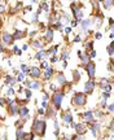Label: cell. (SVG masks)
<instances>
[{
    "label": "cell",
    "mask_w": 114,
    "mask_h": 140,
    "mask_svg": "<svg viewBox=\"0 0 114 140\" xmlns=\"http://www.w3.org/2000/svg\"><path fill=\"white\" fill-rule=\"evenodd\" d=\"M23 136H25L23 131L21 129H18V130H17V140H23Z\"/></svg>",
    "instance_id": "44dd1931"
},
{
    "label": "cell",
    "mask_w": 114,
    "mask_h": 140,
    "mask_svg": "<svg viewBox=\"0 0 114 140\" xmlns=\"http://www.w3.org/2000/svg\"><path fill=\"white\" fill-rule=\"evenodd\" d=\"M18 113H20V115H21V118H23V119H27L29 118V109L26 108V106H21Z\"/></svg>",
    "instance_id": "ba28073f"
},
{
    "label": "cell",
    "mask_w": 114,
    "mask_h": 140,
    "mask_svg": "<svg viewBox=\"0 0 114 140\" xmlns=\"http://www.w3.org/2000/svg\"><path fill=\"white\" fill-rule=\"evenodd\" d=\"M45 122L43 119H35L34 123H33V131L34 134H36V135L39 136H44L45 134Z\"/></svg>",
    "instance_id": "6da1fadb"
},
{
    "label": "cell",
    "mask_w": 114,
    "mask_h": 140,
    "mask_svg": "<svg viewBox=\"0 0 114 140\" xmlns=\"http://www.w3.org/2000/svg\"><path fill=\"white\" fill-rule=\"evenodd\" d=\"M21 70H22V73H23V74L29 73V69H27V66H26V65H22V66H21Z\"/></svg>",
    "instance_id": "83f0119b"
},
{
    "label": "cell",
    "mask_w": 114,
    "mask_h": 140,
    "mask_svg": "<svg viewBox=\"0 0 114 140\" xmlns=\"http://www.w3.org/2000/svg\"><path fill=\"white\" fill-rule=\"evenodd\" d=\"M108 52H109L110 56H113V44H110V46L108 47Z\"/></svg>",
    "instance_id": "f546056e"
},
{
    "label": "cell",
    "mask_w": 114,
    "mask_h": 140,
    "mask_svg": "<svg viewBox=\"0 0 114 140\" xmlns=\"http://www.w3.org/2000/svg\"><path fill=\"white\" fill-rule=\"evenodd\" d=\"M96 38H97V39H101V34H100V32H97V34H96Z\"/></svg>",
    "instance_id": "f35d334b"
},
{
    "label": "cell",
    "mask_w": 114,
    "mask_h": 140,
    "mask_svg": "<svg viewBox=\"0 0 114 140\" xmlns=\"http://www.w3.org/2000/svg\"><path fill=\"white\" fill-rule=\"evenodd\" d=\"M13 93H14L13 88H9V90H8V95H9V96H10V95H13Z\"/></svg>",
    "instance_id": "836d02e7"
},
{
    "label": "cell",
    "mask_w": 114,
    "mask_h": 140,
    "mask_svg": "<svg viewBox=\"0 0 114 140\" xmlns=\"http://www.w3.org/2000/svg\"><path fill=\"white\" fill-rule=\"evenodd\" d=\"M62 100H64V93L62 92H56V93H53V104H55V106H56V109L61 108Z\"/></svg>",
    "instance_id": "3957f363"
},
{
    "label": "cell",
    "mask_w": 114,
    "mask_h": 140,
    "mask_svg": "<svg viewBox=\"0 0 114 140\" xmlns=\"http://www.w3.org/2000/svg\"><path fill=\"white\" fill-rule=\"evenodd\" d=\"M79 40H80V38H79V36H77V38L74 39V41H79Z\"/></svg>",
    "instance_id": "b9f144b4"
},
{
    "label": "cell",
    "mask_w": 114,
    "mask_h": 140,
    "mask_svg": "<svg viewBox=\"0 0 114 140\" xmlns=\"http://www.w3.org/2000/svg\"><path fill=\"white\" fill-rule=\"evenodd\" d=\"M4 10V5H0V12H3Z\"/></svg>",
    "instance_id": "7bdbcfd3"
},
{
    "label": "cell",
    "mask_w": 114,
    "mask_h": 140,
    "mask_svg": "<svg viewBox=\"0 0 114 140\" xmlns=\"http://www.w3.org/2000/svg\"><path fill=\"white\" fill-rule=\"evenodd\" d=\"M89 25H91V21H89V20H84V21H82V29H83L84 31L88 30Z\"/></svg>",
    "instance_id": "4fadbf2b"
},
{
    "label": "cell",
    "mask_w": 114,
    "mask_h": 140,
    "mask_svg": "<svg viewBox=\"0 0 114 140\" xmlns=\"http://www.w3.org/2000/svg\"><path fill=\"white\" fill-rule=\"evenodd\" d=\"M93 87H95V82H93V80L87 82L86 84H84V92H86V93H91L93 91Z\"/></svg>",
    "instance_id": "8992f818"
},
{
    "label": "cell",
    "mask_w": 114,
    "mask_h": 140,
    "mask_svg": "<svg viewBox=\"0 0 114 140\" xmlns=\"http://www.w3.org/2000/svg\"><path fill=\"white\" fill-rule=\"evenodd\" d=\"M40 67H42V69H48V62L43 61L42 64H40Z\"/></svg>",
    "instance_id": "4316f807"
},
{
    "label": "cell",
    "mask_w": 114,
    "mask_h": 140,
    "mask_svg": "<svg viewBox=\"0 0 114 140\" xmlns=\"http://www.w3.org/2000/svg\"><path fill=\"white\" fill-rule=\"evenodd\" d=\"M57 80H58V83H60V84H65V83H66L65 75H64V74H61V73L57 75Z\"/></svg>",
    "instance_id": "5bb4252c"
},
{
    "label": "cell",
    "mask_w": 114,
    "mask_h": 140,
    "mask_svg": "<svg viewBox=\"0 0 114 140\" xmlns=\"http://www.w3.org/2000/svg\"><path fill=\"white\" fill-rule=\"evenodd\" d=\"M86 69H87V71H88V74H89V78L91 79H93L95 78V64H92V62H88L87 64V66H86Z\"/></svg>",
    "instance_id": "277c9868"
},
{
    "label": "cell",
    "mask_w": 114,
    "mask_h": 140,
    "mask_svg": "<svg viewBox=\"0 0 114 140\" xmlns=\"http://www.w3.org/2000/svg\"><path fill=\"white\" fill-rule=\"evenodd\" d=\"M112 5H113V1H105L104 3V7L105 8H110Z\"/></svg>",
    "instance_id": "f1b7e54d"
},
{
    "label": "cell",
    "mask_w": 114,
    "mask_h": 140,
    "mask_svg": "<svg viewBox=\"0 0 114 140\" xmlns=\"http://www.w3.org/2000/svg\"><path fill=\"white\" fill-rule=\"evenodd\" d=\"M57 60H58V58H57V57H52V58H51V61H52V62H56Z\"/></svg>",
    "instance_id": "74e56055"
},
{
    "label": "cell",
    "mask_w": 114,
    "mask_h": 140,
    "mask_svg": "<svg viewBox=\"0 0 114 140\" xmlns=\"http://www.w3.org/2000/svg\"><path fill=\"white\" fill-rule=\"evenodd\" d=\"M23 78H25V74L21 73V74H18V78H17V79H18V80H22Z\"/></svg>",
    "instance_id": "1f68e13d"
},
{
    "label": "cell",
    "mask_w": 114,
    "mask_h": 140,
    "mask_svg": "<svg viewBox=\"0 0 114 140\" xmlns=\"http://www.w3.org/2000/svg\"><path fill=\"white\" fill-rule=\"evenodd\" d=\"M3 40H4L5 43L10 44L12 41H13V38H12V35H10V34H8V32H5V34L3 35Z\"/></svg>",
    "instance_id": "8fae6325"
},
{
    "label": "cell",
    "mask_w": 114,
    "mask_h": 140,
    "mask_svg": "<svg viewBox=\"0 0 114 140\" xmlns=\"http://www.w3.org/2000/svg\"><path fill=\"white\" fill-rule=\"evenodd\" d=\"M45 39L48 40V41L53 39V30H52V29H49V30L47 31V34H45Z\"/></svg>",
    "instance_id": "2e32d148"
},
{
    "label": "cell",
    "mask_w": 114,
    "mask_h": 140,
    "mask_svg": "<svg viewBox=\"0 0 114 140\" xmlns=\"http://www.w3.org/2000/svg\"><path fill=\"white\" fill-rule=\"evenodd\" d=\"M89 57H96V51H92L91 52V56Z\"/></svg>",
    "instance_id": "e575fe53"
},
{
    "label": "cell",
    "mask_w": 114,
    "mask_h": 140,
    "mask_svg": "<svg viewBox=\"0 0 114 140\" xmlns=\"http://www.w3.org/2000/svg\"><path fill=\"white\" fill-rule=\"evenodd\" d=\"M33 47H35V48L39 49V48H42V47H43V44L40 43L39 40H33Z\"/></svg>",
    "instance_id": "603a6c76"
},
{
    "label": "cell",
    "mask_w": 114,
    "mask_h": 140,
    "mask_svg": "<svg viewBox=\"0 0 114 140\" xmlns=\"http://www.w3.org/2000/svg\"><path fill=\"white\" fill-rule=\"evenodd\" d=\"M68 57H69V53H68V52L62 53V60H64V58H65V60H66V58H68Z\"/></svg>",
    "instance_id": "d6a6232c"
},
{
    "label": "cell",
    "mask_w": 114,
    "mask_h": 140,
    "mask_svg": "<svg viewBox=\"0 0 114 140\" xmlns=\"http://www.w3.org/2000/svg\"><path fill=\"white\" fill-rule=\"evenodd\" d=\"M87 48H88V49H92V43H88V44H87Z\"/></svg>",
    "instance_id": "8d00e7d4"
},
{
    "label": "cell",
    "mask_w": 114,
    "mask_h": 140,
    "mask_svg": "<svg viewBox=\"0 0 114 140\" xmlns=\"http://www.w3.org/2000/svg\"><path fill=\"white\" fill-rule=\"evenodd\" d=\"M62 119L66 122V123H73V115L70 113V110H66L65 113H62Z\"/></svg>",
    "instance_id": "52a82bcc"
},
{
    "label": "cell",
    "mask_w": 114,
    "mask_h": 140,
    "mask_svg": "<svg viewBox=\"0 0 114 140\" xmlns=\"http://www.w3.org/2000/svg\"><path fill=\"white\" fill-rule=\"evenodd\" d=\"M108 108H109V110H110V112H113V105H112V104H110V105L108 106Z\"/></svg>",
    "instance_id": "60d3db41"
},
{
    "label": "cell",
    "mask_w": 114,
    "mask_h": 140,
    "mask_svg": "<svg viewBox=\"0 0 114 140\" xmlns=\"http://www.w3.org/2000/svg\"><path fill=\"white\" fill-rule=\"evenodd\" d=\"M83 121L84 122H88V123H92L93 121V112H91V110H88V112H86L83 114Z\"/></svg>",
    "instance_id": "5b68a950"
},
{
    "label": "cell",
    "mask_w": 114,
    "mask_h": 140,
    "mask_svg": "<svg viewBox=\"0 0 114 140\" xmlns=\"http://www.w3.org/2000/svg\"><path fill=\"white\" fill-rule=\"evenodd\" d=\"M30 75L34 77V78H39L40 77V70L38 69V67H33V69L30 70Z\"/></svg>",
    "instance_id": "30bf717a"
},
{
    "label": "cell",
    "mask_w": 114,
    "mask_h": 140,
    "mask_svg": "<svg viewBox=\"0 0 114 140\" xmlns=\"http://www.w3.org/2000/svg\"><path fill=\"white\" fill-rule=\"evenodd\" d=\"M23 140H34V134L30 132V134H27V135H25L23 136Z\"/></svg>",
    "instance_id": "cb8c5ba5"
},
{
    "label": "cell",
    "mask_w": 114,
    "mask_h": 140,
    "mask_svg": "<svg viewBox=\"0 0 114 140\" xmlns=\"http://www.w3.org/2000/svg\"><path fill=\"white\" fill-rule=\"evenodd\" d=\"M25 32H23L22 30H17L16 32H14V35H12V38H13V39H21L22 36H25Z\"/></svg>",
    "instance_id": "7c38bea8"
},
{
    "label": "cell",
    "mask_w": 114,
    "mask_h": 140,
    "mask_svg": "<svg viewBox=\"0 0 114 140\" xmlns=\"http://www.w3.org/2000/svg\"><path fill=\"white\" fill-rule=\"evenodd\" d=\"M108 86H110V84H109V80H108V79L103 78V79L100 80V87H101V88H105V87H108Z\"/></svg>",
    "instance_id": "e0dca14e"
},
{
    "label": "cell",
    "mask_w": 114,
    "mask_h": 140,
    "mask_svg": "<svg viewBox=\"0 0 114 140\" xmlns=\"http://www.w3.org/2000/svg\"><path fill=\"white\" fill-rule=\"evenodd\" d=\"M25 95H26L27 99H30V97H31V91L30 90H25Z\"/></svg>",
    "instance_id": "4dcf8cb0"
},
{
    "label": "cell",
    "mask_w": 114,
    "mask_h": 140,
    "mask_svg": "<svg viewBox=\"0 0 114 140\" xmlns=\"http://www.w3.org/2000/svg\"><path fill=\"white\" fill-rule=\"evenodd\" d=\"M53 73H55L53 69H52V67H48V69H47V71H45V74H44V79H49V78H51V75H52Z\"/></svg>",
    "instance_id": "9a60e30c"
},
{
    "label": "cell",
    "mask_w": 114,
    "mask_h": 140,
    "mask_svg": "<svg viewBox=\"0 0 114 140\" xmlns=\"http://www.w3.org/2000/svg\"><path fill=\"white\" fill-rule=\"evenodd\" d=\"M79 55H80L82 61H83L84 64H88V61H89V56H88V55H82V52H79Z\"/></svg>",
    "instance_id": "ffe728a7"
},
{
    "label": "cell",
    "mask_w": 114,
    "mask_h": 140,
    "mask_svg": "<svg viewBox=\"0 0 114 140\" xmlns=\"http://www.w3.org/2000/svg\"><path fill=\"white\" fill-rule=\"evenodd\" d=\"M45 56H47V53L44 52V51H40V52H38V55L35 56V58H38V60H40V58L45 57Z\"/></svg>",
    "instance_id": "7402d4cb"
},
{
    "label": "cell",
    "mask_w": 114,
    "mask_h": 140,
    "mask_svg": "<svg viewBox=\"0 0 114 140\" xmlns=\"http://www.w3.org/2000/svg\"><path fill=\"white\" fill-rule=\"evenodd\" d=\"M86 95L84 93H82V92H78V93H75L74 95V97H73V103L75 104V105H78V106H82V105H84L86 104Z\"/></svg>",
    "instance_id": "7a4b0ae2"
},
{
    "label": "cell",
    "mask_w": 114,
    "mask_h": 140,
    "mask_svg": "<svg viewBox=\"0 0 114 140\" xmlns=\"http://www.w3.org/2000/svg\"><path fill=\"white\" fill-rule=\"evenodd\" d=\"M14 82H16V79L12 78V77H9V75L5 78V83H14Z\"/></svg>",
    "instance_id": "484cf974"
},
{
    "label": "cell",
    "mask_w": 114,
    "mask_h": 140,
    "mask_svg": "<svg viewBox=\"0 0 114 140\" xmlns=\"http://www.w3.org/2000/svg\"><path fill=\"white\" fill-rule=\"evenodd\" d=\"M29 86H30V88H33V90H39L40 83L39 82H31V83H29Z\"/></svg>",
    "instance_id": "ac0fdd59"
},
{
    "label": "cell",
    "mask_w": 114,
    "mask_h": 140,
    "mask_svg": "<svg viewBox=\"0 0 114 140\" xmlns=\"http://www.w3.org/2000/svg\"><path fill=\"white\" fill-rule=\"evenodd\" d=\"M71 26H74V27H75V26H77V21H73V22H71Z\"/></svg>",
    "instance_id": "ab89813d"
},
{
    "label": "cell",
    "mask_w": 114,
    "mask_h": 140,
    "mask_svg": "<svg viewBox=\"0 0 114 140\" xmlns=\"http://www.w3.org/2000/svg\"><path fill=\"white\" fill-rule=\"evenodd\" d=\"M70 31H71V29H70V27H66V29H65V32H66V34H69Z\"/></svg>",
    "instance_id": "d590c367"
},
{
    "label": "cell",
    "mask_w": 114,
    "mask_h": 140,
    "mask_svg": "<svg viewBox=\"0 0 114 140\" xmlns=\"http://www.w3.org/2000/svg\"><path fill=\"white\" fill-rule=\"evenodd\" d=\"M10 113L13 115H17V114H18V106H17V105H12V104H10Z\"/></svg>",
    "instance_id": "d6986e66"
},
{
    "label": "cell",
    "mask_w": 114,
    "mask_h": 140,
    "mask_svg": "<svg viewBox=\"0 0 114 140\" xmlns=\"http://www.w3.org/2000/svg\"><path fill=\"white\" fill-rule=\"evenodd\" d=\"M74 130L77 131V134H78V135H83V134H86V131H87L86 126H84L83 123H80V124H77Z\"/></svg>",
    "instance_id": "9c48e42d"
},
{
    "label": "cell",
    "mask_w": 114,
    "mask_h": 140,
    "mask_svg": "<svg viewBox=\"0 0 114 140\" xmlns=\"http://www.w3.org/2000/svg\"><path fill=\"white\" fill-rule=\"evenodd\" d=\"M73 74H74V75H75V77H74V80H75V82H78V80H79V78H80V74H79V71H77V70H75Z\"/></svg>",
    "instance_id": "d4e9b609"
}]
</instances>
